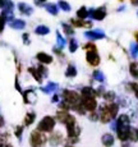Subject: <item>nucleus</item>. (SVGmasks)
<instances>
[{"label":"nucleus","instance_id":"obj_19","mask_svg":"<svg viewBox=\"0 0 138 147\" xmlns=\"http://www.w3.org/2000/svg\"><path fill=\"white\" fill-rule=\"evenodd\" d=\"M35 32L37 33V35L44 36V35H47V33L50 32V30H49V27H47V26H44V24H41V26H37V27H36Z\"/></svg>","mask_w":138,"mask_h":147},{"label":"nucleus","instance_id":"obj_21","mask_svg":"<svg viewBox=\"0 0 138 147\" xmlns=\"http://www.w3.org/2000/svg\"><path fill=\"white\" fill-rule=\"evenodd\" d=\"M30 73L33 76V78H35L37 82H42V76H41V73L38 72V69H36V68H30Z\"/></svg>","mask_w":138,"mask_h":147},{"label":"nucleus","instance_id":"obj_26","mask_svg":"<svg viewBox=\"0 0 138 147\" xmlns=\"http://www.w3.org/2000/svg\"><path fill=\"white\" fill-rule=\"evenodd\" d=\"M65 76L67 77H75V76H77V69H75V67L74 65H68Z\"/></svg>","mask_w":138,"mask_h":147},{"label":"nucleus","instance_id":"obj_12","mask_svg":"<svg viewBox=\"0 0 138 147\" xmlns=\"http://www.w3.org/2000/svg\"><path fill=\"white\" fill-rule=\"evenodd\" d=\"M61 141H63V136H61L60 132H55V133H53L51 137H50V143H51L53 146L60 145Z\"/></svg>","mask_w":138,"mask_h":147},{"label":"nucleus","instance_id":"obj_7","mask_svg":"<svg viewBox=\"0 0 138 147\" xmlns=\"http://www.w3.org/2000/svg\"><path fill=\"white\" fill-rule=\"evenodd\" d=\"M88 16H91V18L96 19V21H102V19L106 17V9L104 7H101V8H97V9L90 10Z\"/></svg>","mask_w":138,"mask_h":147},{"label":"nucleus","instance_id":"obj_27","mask_svg":"<svg viewBox=\"0 0 138 147\" xmlns=\"http://www.w3.org/2000/svg\"><path fill=\"white\" fill-rule=\"evenodd\" d=\"M129 72H131V74L133 76L134 78H138V64L132 63L131 65H129Z\"/></svg>","mask_w":138,"mask_h":147},{"label":"nucleus","instance_id":"obj_36","mask_svg":"<svg viewBox=\"0 0 138 147\" xmlns=\"http://www.w3.org/2000/svg\"><path fill=\"white\" fill-rule=\"evenodd\" d=\"M37 69H38V72L41 73V76H42V77H46V76H47V70H46V68H45V67L38 65Z\"/></svg>","mask_w":138,"mask_h":147},{"label":"nucleus","instance_id":"obj_14","mask_svg":"<svg viewBox=\"0 0 138 147\" xmlns=\"http://www.w3.org/2000/svg\"><path fill=\"white\" fill-rule=\"evenodd\" d=\"M18 9L22 14H26V16H30V14H32V12H33L32 8H31L28 4H26V3H19Z\"/></svg>","mask_w":138,"mask_h":147},{"label":"nucleus","instance_id":"obj_42","mask_svg":"<svg viewBox=\"0 0 138 147\" xmlns=\"http://www.w3.org/2000/svg\"><path fill=\"white\" fill-rule=\"evenodd\" d=\"M4 4H5V0H0V8H4Z\"/></svg>","mask_w":138,"mask_h":147},{"label":"nucleus","instance_id":"obj_43","mask_svg":"<svg viewBox=\"0 0 138 147\" xmlns=\"http://www.w3.org/2000/svg\"><path fill=\"white\" fill-rule=\"evenodd\" d=\"M131 1H132V4H133V5L138 7V0H131Z\"/></svg>","mask_w":138,"mask_h":147},{"label":"nucleus","instance_id":"obj_15","mask_svg":"<svg viewBox=\"0 0 138 147\" xmlns=\"http://www.w3.org/2000/svg\"><path fill=\"white\" fill-rule=\"evenodd\" d=\"M9 24L14 30H22V28H24V26H26V22L22 21V19H13V21L9 22Z\"/></svg>","mask_w":138,"mask_h":147},{"label":"nucleus","instance_id":"obj_37","mask_svg":"<svg viewBox=\"0 0 138 147\" xmlns=\"http://www.w3.org/2000/svg\"><path fill=\"white\" fill-rule=\"evenodd\" d=\"M4 24H5V18L3 16H0V33L4 30Z\"/></svg>","mask_w":138,"mask_h":147},{"label":"nucleus","instance_id":"obj_23","mask_svg":"<svg viewBox=\"0 0 138 147\" xmlns=\"http://www.w3.org/2000/svg\"><path fill=\"white\" fill-rule=\"evenodd\" d=\"M77 17L78 19H86L87 17H88V10H87V8L82 7L81 9L77 10Z\"/></svg>","mask_w":138,"mask_h":147},{"label":"nucleus","instance_id":"obj_16","mask_svg":"<svg viewBox=\"0 0 138 147\" xmlns=\"http://www.w3.org/2000/svg\"><path fill=\"white\" fill-rule=\"evenodd\" d=\"M37 59L44 64H50L53 61V58L46 53H38L37 54Z\"/></svg>","mask_w":138,"mask_h":147},{"label":"nucleus","instance_id":"obj_45","mask_svg":"<svg viewBox=\"0 0 138 147\" xmlns=\"http://www.w3.org/2000/svg\"><path fill=\"white\" fill-rule=\"evenodd\" d=\"M3 124H4V119H3V118H1V117H0V127H1V125H3Z\"/></svg>","mask_w":138,"mask_h":147},{"label":"nucleus","instance_id":"obj_32","mask_svg":"<svg viewBox=\"0 0 138 147\" xmlns=\"http://www.w3.org/2000/svg\"><path fill=\"white\" fill-rule=\"evenodd\" d=\"M56 38H58V45H59V47H64L65 46V40L63 38V36L60 35V33H56Z\"/></svg>","mask_w":138,"mask_h":147},{"label":"nucleus","instance_id":"obj_1","mask_svg":"<svg viewBox=\"0 0 138 147\" xmlns=\"http://www.w3.org/2000/svg\"><path fill=\"white\" fill-rule=\"evenodd\" d=\"M119 106L116 104H108V105L101 107V113H100V120L102 123H109L110 120H112L118 114Z\"/></svg>","mask_w":138,"mask_h":147},{"label":"nucleus","instance_id":"obj_24","mask_svg":"<svg viewBox=\"0 0 138 147\" xmlns=\"http://www.w3.org/2000/svg\"><path fill=\"white\" fill-rule=\"evenodd\" d=\"M42 90H44V92H46V94H50V92H54L55 90H58V84L50 82V83H47V86L44 87Z\"/></svg>","mask_w":138,"mask_h":147},{"label":"nucleus","instance_id":"obj_22","mask_svg":"<svg viewBox=\"0 0 138 147\" xmlns=\"http://www.w3.org/2000/svg\"><path fill=\"white\" fill-rule=\"evenodd\" d=\"M129 141L138 142V129L137 128H131V131H129Z\"/></svg>","mask_w":138,"mask_h":147},{"label":"nucleus","instance_id":"obj_10","mask_svg":"<svg viewBox=\"0 0 138 147\" xmlns=\"http://www.w3.org/2000/svg\"><path fill=\"white\" fill-rule=\"evenodd\" d=\"M84 36L91 38V40H101V38L105 37V33L100 30H94V31H87V32H84Z\"/></svg>","mask_w":138,"mask_h":147},{"label":"nucleus","instance_id":"obj_8","mask_svg":"<svg viewBox=\"0 0 138 147\" xmlns=\"http://www.w3.org/2000/svg\"><path fill=\"white\" fill-rule=\"evenodd\" d=\"M86 59L87 63L92 67H97L100 64V55L97 54V51H87Z\"/></svg>","mask_w":138,"mask_h":147},{"label":"nucleus","instance_id":"obj_17","mask_svg":"<svg viewBox=\"0 0 138 147\" xmlns=\"http://www.w3.org/2000/svg\"><path fill=\"white\" fill-rule=\"evenodd\" d=\"M72 24L75 27H91V22H86L83 19H72Z\"/></svg>","mask_w":138,"mask_h":147},{"label":"nucleus","instance_id":"obj_20","mask_svg":"<svg viewBox=\"0 0 138 147\" xmlns=\"http://www.w3.org/2000/svg\"><path fill=\"white\" fill-rule=\"evenodd\" d=\"M36 119V114L33 111H31V113H27V115H26V118H24V124L26 125H31V124L35 121Z\"/></svg>","mask_w":138,"mask_h":147},{"label":"nucleus","instance_id":"obj_33","mask_svg":"<svg viewBox=\"0 0 138 147\" xmlns=\"http://www.w3.org/2000/svg\"><path fill=\"white\" fill-rule=\"evenodd\" d=\"M63 28H64V32L67 33V35H70L72 36L73 33H74V30H73L70 26H68V24H65V23H63Z\"/></svg>","mask_w":138,"mask_h":147},{"label":"nucleus","instance_id":"obj_41","mask_svg":"<svg viewBox=\"0 0 138 147\" xmlns=\"http://www.w3.org/2000/svg\"><path fill=\"white\" fill-rule=\"evenodd\" d=\"M45 1H46V0H35L36 5H42V4H45Z\"/></svg>","mask_w":138,"mask_h":147},{"label":"nucleus","instance_id":"obj_30","mask_svg":"<svg viewBox=\"0 0 138 147\" xmlns=\"http://www.w3.org/2000/svg\"><path fill=\"white\" fill-rule=\"evenodd\" d=\"M58 5L64 10V12H69V10H70V5H69L67 1H64V0H60Z\"/></svg>","mask_w":138,"mask_h":147},{"label":"nucleus","instance_id":"obj_2","mask_svg":"<svg viewBox=\"0 0 138 147\" xmlns=\"http://www.w3.org/2000/svg\"><path fill=\"white\" fill-rule=\"evenodd\" d=\"M63 97H64V102H67L70 107H73V109L81 104V96L74 91L65 90V91H63Z\"/></svg>","mask_w":138,"mask_h":147},{"label":"nucleus","instance_id":"obj_34","mask_svg":"<svg viewBox=\"0 0 138 147\" xmlns=\"http://www.w3.org/2000/svg\"><path fill=\"white\" fill-rule=\"evenodd\" d=\"M104 97H105L108 101H112L115 98V94H114V92H111V91H109V92H106Z\"/></svg>","mask_w":138,"mask_h":147},{"label":"nucleus","instance_id":"obj_18","mask_svg":"<svg viewBox=\"0 0 138 147\" xmlns=\"http://www.w3.org/2000/svg\"><path fill=\"white\" fill-rule=\"evenodd\" d=\"M95 96H96V91L91 87H84L82 90V97H95Z\"/></svg>","mask_w":138,"mask_h":147},{"label":"nucleus","instance_id":"obj_5","mask_svg":"<svg viewBox=\"0 0 138 147\" xmlns=\"http://www.w3.org/2000/svg\"><path fill=\"white\" fill-rule=\"evenodd\" d=\"M56 118H58V120L60 121V123L65 124V127H72V125H74V124H77L75 123V118L73 117V115H70L68 111H65V110L58 111Z\"/></svg>","mask_w":138,"mask_h":147},{"label":"nucleus","instance_id":"obj_11","mask_svg":"<svg viewBox=\"0 0 138 147\" xmlns=\"http://www.w3.org/2000/svg\"><path fill=\"white\" fill-rule=\"evenodd\" d=\"M101 142H102V145L105 147H111L114 145V137L110 133H105L101 137Z\"/></svg>","mask_w":138,"mask_h":147},{"label":"nucleus","instance_id":"obj_3","mask_svg":"<svg viewBox=\"0 0 138 147\" xmlns=\"http://www.w3.org/2000/svg\"><path fill=\"white\" fill-rule=\"evenodd\" d=\"M54 127H55V119L53 117H49V115H47V117L42 118V120L38 123L37 131L47 133V132H51L53 129H54Z\"/></svg>","mask_w":138,"mask_h":147},{"label":"nucleus","instance_id":"obj_28","mask_svg":"<svg viewBox=\"0 0 138 147\" xmlns=\"http://www.w3.org/2000/svg\"><path fill=\"white\" fill-rule=\"evenodd\" d=\"M94 77H95V80L98 81V82H104V81H105V76H104L102 72H100V70H95V72H94Z\"/></svg>","mask_w":138,"mask_h":147},{"label":"nucleus","instance_id":"obj_29","mask_svg":"<svg viewBox=\"0 0 138 147\" xmlns=\"http://www.w3.org/2000/svg\"><path fill=\"white\" fill-rule=\"evenodd\" d=\"M78 49V44L74 38H70V42H69V51L70 53H74L75 50Z\"/></svg>","mask_w":138,"mask_h":147},{"label":"nucleus","instance_id":"obj_6","mask_svg":"<svg viewBox=\"0 0 138 147\" xmlns=\"http://www.w3.org/2000/svg\"><path fill=\"white\" fill-rule=\"evenodd\" d=\"M81 104H82L84 110L91 113H94L97 107V101L95 97H82L81 98Z\"/></svg>","mask_w":138,"mask_h":147},{"label":"nucleus","instance_id":"obj_13","mask_svg":"<svg viewBox=\"0 0 138 147\" xmlns=\"http://www.w3.org/2000/svg\"><path fill=\"white\" fill-rule=\"evenodd\" d=\"M131 120H129V117L127 114H122L116 120V127H128Z\"/></svg>","mask_w":138,"mask_h":147},{"label":"nucleus","instance_id":"obj_39","mask_svg":"<svg viewBox=\"0 0 138 147\" xmlns=\"http://www.w3.org/2000/svg\"><path fill=\"white\" fill-rule=\"evenodd\" d=\"M22 131H23V129H22V127H17V128H15V136H17L18 138H21Z\"/></svg>","mask_w":138,"mask_h":147},{"label":"nucleus","instance_id":"obj_9","mask_svg":"<svg viewBox=\"0 0 138 147\" xmlns=\"http://www.w3.org/2000/svg\"><path fill=\"white\" fill-rule=\"evenodd\" d=\"M129 131H131V127H116V134L122 142L129 140Z\"/></svg>","mask_w":138,"mask_h":147},{"label":"nucleus","instance_id":"obj_44","mask_svg":"<svg viewBox=\"0 0 138 147\" xmlns=\"http://www.w3.org/2000/svg\"><path fill=\"white\" fill-rule=\"evenodd\" d=\"M58 98H59V97H58V96L55 95L54 97H53V102H56V101H58Z\"/></svg>","mask_w":138,"mask_h":147},{"label":"nucleus","instance_id":"obj_25","mask_svg":"<svg viewBox=\"0 0 138 147\" xmlns=\"http://www.w3.org/2000/svg\"><path fill=\"white\" fill-rule=\"evenodd\" d=\"M45 8H46L47 12H49L50 14H53V16H56L58 12H59L58 7H56L55 4H46V5H45Z\"/></svg>","mask_w":138,"mask_h":147},{"label":"nucleus","instance_id":"obj_31","mask_svg":"<svg viewBox=\"0 0 138 147\" xmlns=\"http://www.w3.org/2000/svg\"><path fill=\"white\" fill-rule=\"evenodd\" d=\"M131 54L133 58H137L138 55V44H132L131 45Z\"/></svg>","mask_w":138,"mask_h":147},{"label":"nucleus","instance_id":"obj_35","mask_svg":"<svg viewBox=\"0 0 138 147\" xmlns=\"http://www.w3.org/2000/svg\"><path fill=\"white\" fill-rule=\"evenodd\" d=\"M84 49H86L87 51H96V46H95L94 44H91V42L84 45Z\"/></svg>","mask_w":138,"mask_h":147},{"label":"nucleus","instance_id":"obj_4","mask_svg":"<svg viewBox=\"0 0 138 147\" xmlns=\"http://www.w3.org/2000/svg\"><path fill=\"white\" fill-rule=\"evenodd\" d=\"M46 143V137L38 131H33L30 136V145L32 147H44Z\"/></svg>","mask_w":138,"mask_h":147},{"label":"nucleus","instance_id":"obj_40","mask_svg":"<svg viewBox=\"0 0 138 147\" xmlns=\"http://www.w3.org/2000/svg\"><path fill=\"white\" fill-rule=\"evenodd\" d=\"M23 42L26 45H30V40H28V35H27V33H24V35H23Z\"/></svg>","mask_w":138,"mask_h":147},{"label":"nucleus","instance_id":"obj_46","mask_svg":"<svg viewBox=\"0 0 138 147\" xmlns=\"http://www.w3.org/2000/svg\"><path fill=\"white\" fill-rule=\"evenodd\" d=\"M136 40H137V44H138V32H136Z\"/></svg>","mask_w":138,"mask_h":147},{"label":"nucleus","instance_id":"obj_38","mask_svg":"<svg viewBox=\"0 0 138 147\" xmlns=\"http://www.w3.org/2000/svg\"><path fill=\"white\" fill-rule=\"evenodd\" d=\"M129 86L132 87V90L134 91V94H136V96L138 97V83H131Z\"/></svg>","mask_w":138,"mask_h":147}]
</instances>
